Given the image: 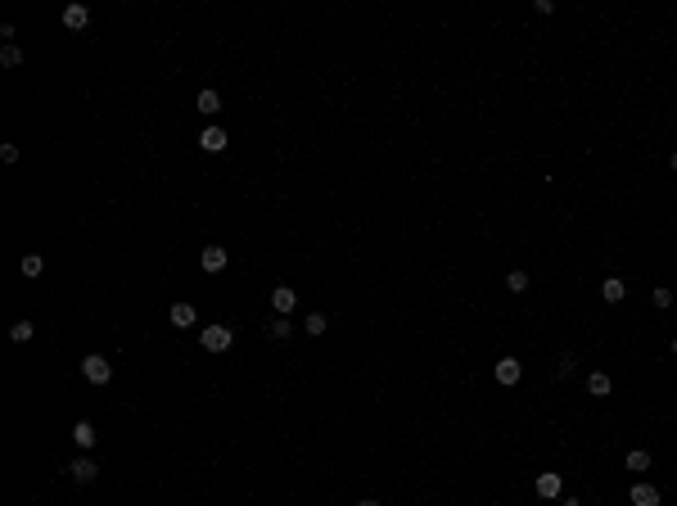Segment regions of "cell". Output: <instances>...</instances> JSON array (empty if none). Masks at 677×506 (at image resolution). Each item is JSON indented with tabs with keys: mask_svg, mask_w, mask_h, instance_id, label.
Returning <instances> with one entry per match:
<instances>
[{
	"mask_svg": "<svg viewBox=\"0 0 677 506\" xmlns=\"http://www.w3.org/2000/svg\"><path fill=\"white\" fill-rule=\"evenodd\" d=\"M673 172H677V149H673Z\"/></svg>",
	"mask_w": 677,
	"mask_h": 506,
	"instance_id": "obj_28",
	"label": "cell"
},
{
	"mask_svg": "<svg viewBox=\"0 0 677 506\" xmlns=\"http://www.w3.org/2000/svg\"><path fill=\"white\" fill-rule=\"evenodd\" d=\"M560 506H583V502H578V498H565V502H560Z\"/></svg>",
	"mask_w": 677,
	"mask_h": 506,
	"instance_id": "obj_26",
	"label": "cell"
},
{
	"mask_svg": "<svg viewBox=\"0 0 677 506\" xmlns=\"http://www.w3.org/2000/svg\"><path fill=\"white\" fill-rule=\"evenodd\" d=\"M289 317H271V321H266V339H289Z\"/></svg>",
	"mask_w": 677,
	"mask_h": 506,
	"instance_id": "obj_18",
	"label": "cell"
},
{
	"mask_svg": "<svg viewBox=\"0 0 677 506\" xmlns=\"http://www.w3.org/2000/svg\"><path fill=\"white\" fill-rule=\"evenodd\" d=\"M651 299H655V308H669V303H673V290H664V285H660V290H655Z\"/></svg>",
	"mask_w": 677,
	"mask_h": 506,
	"instance_id": "obj_24",
	"label": "cell"
},
{
	"mask_svg": "<svg viewBox=\"0 0 677 506\" xmlns=\"http://www.w3.org/2000/svg\"><path fill=\"white\" fill-rule=\"evenodd\" d=\"M303 330H307L312 339H321L330 330V321H326V312H307V317H303Z\"/></svg>",
	"mask_w": 677,
	"mask_h": 506,
	"instance_id": "obj_15",
	"label": "cell"
},
{
	"mask_svg": "<svg viewBox=\"0 0 677 506\" xmlns=\"http://www.w3.org/2000/svg\"><path fill=\"white\" fill-rule=\"evenodd\" d=\"M195 109L204 113V118H213V113H222V95H217V91H199Z\"/></svg>",
	"mask_w": 677,
	"mask_h": 506,
	"instance_id": "obj_14",
	"label": "cell"
},
{
	"mask_svg": "<svg viewBox=\"0 0 677 506\" xmlns=\"http://www.w3.org/2000/svg\"><path fill=\"white\" fill-rule=\"evenodd\" d=\"M600 294H605V303H623V294H627V285L618 281V276H605V285H600Z\"/></svg>",
	"mask_w": 677,
	"mask_h": 506,
	"instance_id": "obj_17",
	"label": "cell"
},
{
	"mask_svg": "<svg viewBox=\"0 0 677 506\" xmlns=\"http://www.w3.org/2000/svg\"><path fill=\"white\" fill-rule=\"evenodd\" d=\"M574 366H578V362L565 352V357H560V366H556V375H560V380H565V375H574Z\"/></svg>",
	"mask_w": 677,
	"mask_h": 506,
	"instance_id": "obj_23",
	"label": "cell"
},
{
	"mask_svg": "<svg viewBox=\"0 0 677 506\" xmlns=\"http://www.w3.org/2000/svg\"><path fill=\"white\" fill-rule=\"evenodd\" d=\"M86 23H91V9H86V5H77V0L63 5V27H68V32H82Z\"/></svg>",
	"mask_w": 677,
	"mask_h": 506,
	"instance_id": "obj_11",
	"label": "cell"
},
{
	"mask_svg": "<svg viewBox=\"0 0 677 506\" xmlns=\"http://www.w3.org/2000/svg\"><path fill=\"white\" fill-rule=\"evenodd\" d=\"M519 375H524L519 357H501V362H497V385H501V389H515V385H519Z\"/></svg>",
	"mask_w": 677,
	"mask_h": 506,
	"instance_id": "obj_8",
	"label": "cell"
},
{
	"mask_svg": "<svg viewBox=\"0 0 677 506\" xmlns=\"http://www.w3.org/2000/svg\"><path fill=\"white\" fill-rule=\"evenodd\" d=\"M68 475H73V479H77V484H95V479H100V461H95L91 452H82L77 461L68 466Z\"/></svg>",
	"mask_w": 677,
	"mask_h": 506,
	"instance_id": "obj_3",
	"label": "cell"
},
{
	"mask_svg": "<svg viewBox=\"0 0 677 506\" xmlns=\"http://www.w3.org/2000/svg\"><path fill=\"white\" fill-rule=\"evenodd\" d=\"M627 502H632V506H660V489L646 484V479H637L632 489H627Z\"/></svg>",
	"mask_w": 677,
	"mask_h": 506,
	"instance_id": "obj_7",
	"label": "cell"
},
{
	"mask_svg": "<svg viewBox=\"0 0 677 506\" xmlns=\"http://www.w3.org/2000/svg\"><path fill=\"white\" fill-rule=\"evenodd\" d=\"M533 489H538V498H547V502H556L560 498V489H565V479H560L556 470H542L538 479H533Z\"/></svg>",
	"mask_w": 677,
	"mask_h": 506,
	"instance_id": "obj_6",
	"label": "cell"
},
{
	"mask_svg": "<svg viewBox=\"0 0 677 506\" xmlns=\"http://www.w3.org/2000/svg\"><path fill=\"white\" fill-rule=\"evenodd\" d=\"M18 271H23L27 281H36V276L45 271V258H41V253H23V262H18Z\"/></svg>",
	"mask_w": 677,
	"mask_h": 506,
	"instance_id": "obj_16",
	"label": "cell"
},
{
	"mask_svg": "<svg viewBox=\"0 0 677 506\" xmlns=\"http://www.w3.org/2000/svg\"><path fill=\"white\" fill-rule=\"evenodd\" d=\"M357 506H379V502H375V498H366V502H357Z\"/></svg>",
	"mask_w": 677,
	"mask_h": 506,
	"instance_id": "obj_27",
	"label": "cell"
},
{
	"mask_svg": "<svg viewBox=\"0 0 677 506\" xmlns=\"http://www.w3.org/2000/svg\"><path fill=\"white\" fill-rule=\"evenodd\" d=\"M73 443H77L82 452H95V443H100V429H95L91 421H77V425H73Z\"/></svg>",
	"mask_w": 677,
	"mask_h": 506,
	"instance_id": "obj_10",
	"label": "cell"
},
{
	"mask_svg": "<svg viewBox=\"0 0 677 506\" xmlns=\"http://www.w3.org/2000/svg\"><path fill=\"white\" fill-rule=\"evenodd\" d=\"M32 335H36L32 321H14V326H9V339L14 343H32Z\"/></svg>",
	"mask_w": 677,
	"mask_h": 506,
	"instance_id": "obj_19",
	"label": "cell"
},
{
	"mask_svg": "<svg viewBox=\"0 0 677 506\" xmlns=\"http://www.w3.org/2000/svg\"><path fill=\"white\" fill-rule=\"evenodd\" d=\"M226 262H231V253L222 249V244H208L204 253H199V267H204L208 276H217V271H226Z\"/></svg>",
	"mask_w": 677,
	"mask_h": 506,
	"instance_id": "obj_4",
	"label": "cell"
},
{
	"mask_svg": "<svg viewBox=\"0 0 677 506\" xmlns=\"http://www.w3.org/2000/svg\"><path fill=\"white\" fill-rule=\"evenodd\" d=\"M82 375L91 380V385H109V380H113V362L100 357V352H86V357H82Z\"/></svg>",
	"mask_w": 677,
	"mask_h": 506,
	"instance_id": "obj_1",
	"label": "cell"
},
{
	"mask_svg": "<svg viewBox=\"0 0 677 506\" xmlns=\"http://www.w3.org/2000/svg\"><path fill=\"white\" fill-rule=\"evenodd\" d=\"M673 357H677V339H673Z\"/></svg>",
	"mask_w": 677,
	"mask_h": 506,
	"instance_id": "obj_29",
	"label": "cell"
},
{
	"mask_svg": "<svg viewBox=\"0 0 677 506\" xmlns=\"http://www.w3.org/2000/svg\"><path fill=\"white\" fill-rule=\"evenodd\" d=\"M609 389H614V380H609L605 371H592V375H587V394L592 398H609Z\"/></svg>",
	"mask_w": 677,
	"mask_h": 506,
	"instance_id": "obj_13",
	"label": "cell"
},
{
	"mask_svg": "<svg viewBox=\"0 0 677 506\" xmlns=\"http://www.w3.org/2000/svg\"><path fill=\"white\" fill-rule=\"evenodd\" d=\"M506 290L510 294H524V290H528V276H524V271H510L506 276Z\"/></svg>",
	"mask_w": 677,
	"mask_h": 506,
	"instance_id": "obj_22",
	"label": "cell"
},
{
	"mask_svg": "<svg viewBox=\"0 0 677 506\" xmlns=\"http://www.w3.org/2000/svg\"><path fill=\"white\" fill-rule=\"evenodd\" d=\"M0 158H5V163H18V145H0Z\"/></svg>",
	"mask_w": 677,
	"mask_h": 506,
	"instance_id": "obj_25",
	"label": "cell"
},
{
	"mask_svg": "<svg viewBox=\"0 0 677 506\" xmlns=\"http://www.w3.org/2000/svg\"><path fill=\"white\" fill-rule=\"evenodd\" d=\"M195 321H199L195 303H172V326H176V330H190Z\"/></svg>",
	"mask_w": 677,
	"mask_h": 506,
	"instance_id": "obj_12",
	"label": "cell"
},
{
	"mask_svg": "<svg viewBox=\"0 0 677 506\" xmlns=\"http://www.w3.org/2000/svg\"><path fill=\"white\" fill-rule=\"evenodd\" d=\"M0 64H5V68H18V64H23V50H18V45L9 41L5 50H0Z\"/></svg>",
	"mask_w": 677,
	"mask_h": 506,
	"instance_id": "obj_20",
	"label": "cell"
},
{
	"mask_svg": "<svg viewBox=\"0 0 677 506\" xmlns=\"http://www.w3.org/2000/svg\"><path fill=\"white\" fill-rule=\"evenodd\" d=\"M627 470H651V452H641V447L627 452Z\"/></svg>",
	"mask_w": 677,
	"mask_h": 506,
	"instance_id": "obj_21",
	"label": "cell"
},
{
	"mask_svg": "<svg viewBox=\"0 0 677 506\" xmlns=\"http://www.w3.org/2000/svg\"><path fill=\"white\" fill-rule=\"evenodd\" d=\"M226 145H231V136H226L222 127H204V131H199V149H208V154H222Z\"/></svg>",
	"mask_w": 677,
	"mask_h": 506,
	"instance_id": "obj_9",
	"label": "cell"
},
{
	"mask_svg": "<svg viewBox=\"0 0 677 506\" xmlns=\"http://www.w3.org/2000/svg\"><path fill=\"white\" fill-rule=\"evenodd\" d=\"M294 308H298V294H294L289 285H275V290H271V312H275V317H289Z\"/></svg>",
	"mask_w": 677,
	"mask_h": 506,
	"instance_id": "obj_5",
	"label": "cell"
},
{
	"mask_svg": "<svg viewBox=\"0 0 677 506\" xmlns=\"http://www.w3.org/2000/svg\"><path fill=\"white\" fill-rule=\"evenodd\" d=\"M199 343H204V352H226L235 343V330L231 326H204L199 330Z\"/></svg>",
	"mask_w": 677,
	"mask_h": 506,
	"instance_id": "obj_2",
	"label": "cell"
}]
</instances>
